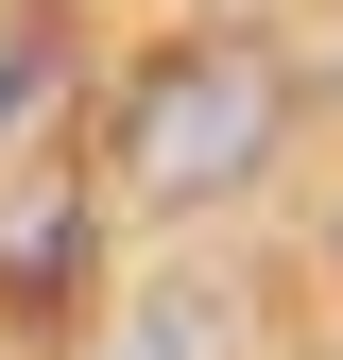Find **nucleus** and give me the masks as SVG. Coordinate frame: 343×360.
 I'll list each match as a JSON object with an SVG mask.
<instances>
[{
	"instance_id": "nucleus-1",
	"label": "nucleus",
	"mask_w": 343,
	"mask_h": 360,
	"mask_svg": "<svg viewBox=\"0 0 343 360\" xmlns=\"http://www.w3.org/2000/svg\"><path fill=\"white\" fill-rule=\"evenodd\" d=\"M275 138H292V69L257 34H172L120 86V189L138 206H224L275 172Z\"/></svg>"
},
{
	"instance_id": "nucleus-2",
	"label": "nucleus",
	"mask_w": 343,
	"mask_h": 360,
	"mask_svg": "<svg viewBox=\"0 0 343 360\" xmlns=\"http://www.w3.org/2000/svg\"><path fill=\"white\" fill-rule=\"evenodd\" d=\"M0 275H18V309H69V292H86V223H69V206L18 223V240H0Z\"/></svg>"
}]
</instances>
